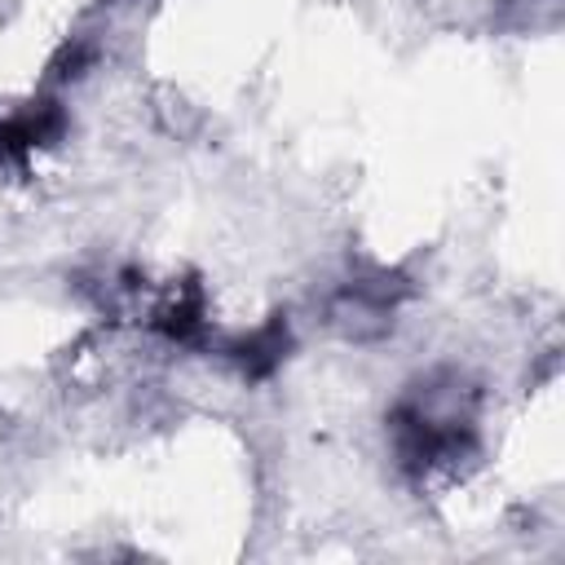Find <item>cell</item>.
<instances>
[{"label":"cell","instance_id":"cell-1","mask_svg":"<svg viewBox=\"0 0 565 565\" xmlns=\"http://www.w3.org/2000/svg\"><path fill=\"white\" fill-rule=\"evenodd\" d=\"M468 446V424L459 415H437L424 406H406L397 415V450L411 468H441L455 463Z\"/></svg>","mask_w":565,"mask_h":565},{"label":"cell","instance_id":"cell-3","mask_svg":"<svg viewBox=\"0 0 565 565\" xmlns=\"http://www.w3.org/2000/svg\"><path fill=\"white\" fill-rule=\"evenodd\" d=\"M282 349H287V331H282V322H269L265 331H256L252 340L238 344V358H243V366L252 375H265V371H274L282 362Z\"/></svg>","mask_w":565,"mask_h":565},{"label":"cell","instance_id":"cell-2","mask_svg":"<svg viewBox=\"0 0 565 565\" xmlns=\"http://www.w3.org/2000/svg\"><path fill=\"white\" fill-rule=\"evenodd\" d=\"M57 132H62V110H57L53 102L31 106V110L13 115L9 124H0V154L13 159V163H22L31 150L49 146Z\"/></svg>","mask_w":565,"mask_h":565},{"label":"cell","instance_id":"cell-4","mask_svg":"<svg viewBox=\"0 0 565 565\" xmlns=\"http://www.w3.org/2000/svg\"><path fill=\"white\" fill-rule=\"evenodd\" d=\"M199 296L190 291V296H172L168 305H159V313H154V327L163 331V335H172V340H185V335H194L199 331Z\"/></svg>","mask_w":565,"mask_h":565}]
</instances>
